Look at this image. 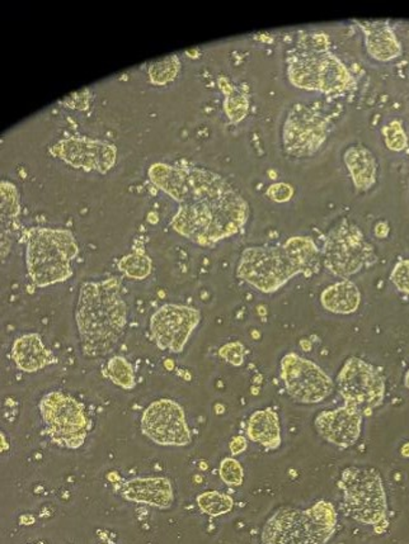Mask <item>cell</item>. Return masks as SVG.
Segmentation results:
<instances>
[{
  "instance_id": "30bf717a",
  "label": "cell",
  "mask_w": 409,
  "mask_h": 544,
  "mask_svg": "<svg viewBox=\"0 0 409 544\" xmlns=\"http://www.w3.org/2000/svg\"><path fill=\"white\" fill-rule=\"evenodd\" d=\"M38 410L45 433L58 447H82L89 433L90 422L86 407L76 397L61 391H51L40 400Z\"/></svg>"
},
{
  "instance_id": "9a60e30c",
  "label": "cell",
  "mask_w": 409,
  "mask_h": 544,
  "mask_svg": "<svg viewBox=\"0 0 409 544\" xmlns=\"http://www.w3.org/2000/svg\"><path fill=\"white\" fill-rule=\"evenodd\" d=\"M50 154L83 171L109 172L116 162V148L88 138H69L55 143Z\"/></svg>"
},
{
  "instance_id": "e575fe53",
  "label": "cell",
  "mask_w": 409,
  "mask_h": 544,
  "mask_svg": "<svg viewBox=\"0 0 409 544\" xmlns=\"http://www.w3.org/2000/svg\"><path fill=\"white\" fill-rule=\"evenodd\" d=\"M404 384H405V387H407V389L409 390V370H408V372L405 373Z\"/></svg>"
},
{
  "instance_id": "9c48e42d",
  "label": "cell",
  "mask_w": 409,
  "mask_h": 544,
  "mask_svg": "<svg viewBox=\"0 0 409 544\" xmlns=\"http://www.w3.org/2000/svg\"><path fill=\"white\" fill-rule=\"evenodd\" d=\"M332 120L316 104L295 103L288 109L281 130V146L288 158L309 159L327 142Z\"/></svg>"
},
{
  "instance_id": "603a6c76",
  "label": "cell",
  "mask_w": 409,
  "mask_h": 544,
  "mask_svg": "<svg viewBox=\"0 0 409 544\" xmlns=\"http://www.w3.org/2000/svg\"><path fill=\"white\" fill-rule=\"evenodd\" d=\"M107 379L122 390H132L136 386L135 371L132 364L121 355H115L107 361Z\"/></svg>"
},
{
  "instance_id": "836d02e7",
  "label": "cell",
  "mask_w": 409,
  "mask_h": 544,
  "mask_svg": "<svg viewBox=\"0 0 409 544\" xmlns=\"http://www.w3.org/2000/svg\"><path fill=\"white\" fill-rule=\"evenodd\" d=\"M389 225L386 223H379L375 226V235L378 237H386L389 234Z\"/></svg>"
},
{
  "instance_id": "484cf974",
  "label": "cell",
  "mask_w": 409,
  "mask_h": 544,
  "mask_svg": "<svg viewBox=\"0 0 409 544\" xmlns=\"http://www.w3.org/2000/svg\"><path fill=\"white\" fill-rule=\"evenodd\" d=\"M119 269L132 279H145L152 273V259L144 252H134L122 256Z\"/></svg>"
},
{
  "instance_id": "6da1fadb",
  "label": "cell",
  "mask_w": 409,
  "mask_h": 544,
  "mask_svg": "<svg viewBox=\"0 0 409 544\" xmlns=\"http://www.w3.org/2000/svg\"><path fill=\"white\" fill-rule=\"evenodd\" d=\"M149 177L180 204L172 218V229L197 246H216L236 235L248 223V202L219 173L190 164L157 162Z\"/></svg>"
},
{
  "instance_id": "83f0119b",
  "label": "cell",
  "mask_w": 409,
  "mask_h": 544,
  "mask_svg": "<svg viewBox=\"0 0 409 544\" xmlns=\"http://www.w3.org/2000/svg\"><path fill=\"white\" fill-rule=\"evenodd\" d=\"M382 132L384 136L386 148L392 150V152H404L407 148V133H405L404 123L401 120H392L383 129Z\"/></svg>"
},
{
  "instance_id": "8fae6325",
  "label": "cell",
  "mask_w": 409,
  "mask_h": 544,
  "mask_svg": "<svg viewBox=\"0 0 409 544\" xmlns=\"http://www.w3.org/2000/svg\"><path fill=\"white\" fill-rule=\"evenodd\" d=\"M337 389L345 406L366 415L384 403L386 384L378 368L359 357H350L343 363L336 380Z\"/></svg>"
},
{
  "instance_id": "ba28073f",
  "label": "cell",
  "mask_w": 409,
  "mask_h": 544,
  "mask_svg": "<svg viewBox=\"0 0 409 544\" xmlns=\"http://www.w3.org/2000/svg\"><path fill=\"white\" fill-rule=\"evenodd\" d=\"M321 263L328 272L350 279L378 262L375 247L350 218H341L324 237Z\"/></svg>"
},
{
  "instance_id": "ac0fdd59",
  "label": "cell",
  "mask_w": 409,
  "mask_h": 544,
  "mask_svg": "<svg viewBox=\"0 0 409 544\" xmlns=\"http://www.w3.org/2000/svg\"><path fill=\"white\" fill-rule=\"evenodd\" d=\"M363 34L366 52L380 63H389L404 54L401 41L388 21H355Z\"/></svg>"
},
{
  "instance_id": "5bb4252c",
  "label": "cell",
  "mask_w": 409,
  "mask_h": 544,
  "mask_svg": "<svg viewBox=\"0 0 409 544\" xmlns=\"http://www.w3.org/2000/svg\"><path fill=\"white\" fill-rule=\"evenodd\" d=\"M200 321V309L186 305H163L151 318L152 340L161 350L182 353Z\"/></svg>"
},
{
  "instance_id": "d4e9b609",
  "label": "cell",
  "mask_w": 409,
  "mask_h": 544,
  "mask_svg": "<svg viewBox=\"0 0 409 544\" xmlns=\"http://www.w3.org/2000/svg\"><path fill=\"white\" fill-rule=\"evenodd\" d=\"M182 68L181 60L175 55L154 61L149 68V78L155 86H167L177 79Z\"/></svg>"
},
{
  "instance_id": "52a82bcc",
  "label": "cell",
  "mask_w": 409,
  "mask_h": 544,
  "mask_svg": "<svg viewBox=\"0 0 409 544\" xmlns=\"http://www.w3.org/2000/svg\"><path fill=\"white\" fill-rule=\"evenodd\" d=\"M341 509L350 519L382 533L388 527V498L382 475L374 467L351 466L341 472Z\"/></svg>"
},
{
  "instance_id": "ffe728a7",
  "label": "cell",
  "mask_w": 409,
  "mask_h": 544,
  "mask_svg": "<svg viewBox=\"0 0 409 544\" xmlns=\"http://www.w3.org/2000/svg\"><path fill=\"white\" fill-rule=\"evenodd\" d=\"M12 360L19 371L35 373L57 363L53 351L48 350L40 334H25L13 341Z\"/></svg>"
},
{
  "instance_id": "f546056e",
  "label": "cell",
  "mask_w": 409,
  "mask_h": 544,
  "mask_svg": "<svg viewBox=\"0 0 409 544\" xmlns=\"http://www.w3.org/2000/svg\"><path fill=\"white\" fill-rule=\"evenodd\" d=\"M391 282L398 292L409 295V258L395 264L391 273Z\"/></svg>"
},
{
  "instance_id": "5b68a950",
  "label": "cell",
  "mask_w": 409,
  "mask_h": 544,
  "mask_svg": "<svg viewBox=\"0 0 409 544\" xmlns=\"http://www.w3.org/2000/svg\"><path fill=\"white\" fill-rule=\"evenodd\" d=\"M337 524V511L320 500L308 509L281 507L266 520L261 544H327Z\"/></svg>"
},
{
  "instance_id": "cb8c5ba5",
  "label": "cell",
  "mask_w": 409,
  "mask_h": 544,
  "mask_svg": "<svg viewBox=\"0 0 409 544\" xmlns=\"http://www.w3.org/2000/svg\"><path fill=\"white\" fill-rule=\"evenodd\" d=\"M196 501L200 510L210 517L225 516L234 507L233 497L220 493V491H206V493L200 494Z\"/></svg>"
},
{
  "instance_id": "277c9868",
  "label": "cell",
  "mask_w": 409,
  "mask_h": 544,
  "mask_svg": "<svg viewBox=\"0 0 409 544\" xmlns=\"http://www.w3.org/2000/svg\"><path fill=\"white\" fill-rule=\"evenodd\" d=\"M288 81L299 89L340 97L355 89L356 81L349 68L330 51L323 34H310L299 40L288 55Z\"/></svg>"
},
{
  "instance_id": "1f68e13d",
  "label": "cell",
  "mask_w": 409,
  "mask_h": 544,
  "mask_svg": "<svg viewBox=\"0 0 409 544\" xmlns=\"http://www.w3.org/2000/svg\"><path fill=\"white\" fill-rule=\"evenodd\" d=\"M266 194H267L272 201L278 202V204H284V202L291 200L292 194H294V188L288 183H275L269 185Z\"/></svg>"
},
{
  "instance_id": "d6a6232c",
  "label": "cell",
  "mask_w": 409,
  "mask_h": 544,
  "mask_svg": "<svg viewBox=\"0 0 409 544\" xmlns=\"http://www.w3.org/2000/svg\"><path fill=\"white\" fill-rule=\"evenodd\" d=\"M246 445H248V443H246L245 436H236L230 442L229 449L233 455H238L246 451Z\"/></svg>"
},
{
  "instance_id": "2e32d148",
  "label": "cell",
  "mask_w": 409,
  "mask_h": 544,
  "mask_svg": "<svg viewBox=\"0 0 409 544\" xmlns=\"http://www.w3.org/2000/svg\"><path fill=\"white\" fill-rule=\"evenodd\" d=\"M363 415L343 405L318 413L314 426L318 435L334 447L347 449L355 445L362 433Z\"/></svg>"
},
{
  "instance_id": "d6986e66",
  "label": "cell",
  "mask_w": 409,
  "mask_h": 544,
  "mask_svg": "<svg viewBox=\"0 0 409 544\" xmlns=\"http://www.w3.org/2000/svg\"><path fill=\"white\" fill-rule=\"evenodd\" d=\"M343 162L357 191L365 194L378 183L379 161L368 146L360 142L347 146L343 152Z\"/></svg>"
},
{
  "instance_id": "8992f818",
  "label": "cell",
  "mask_w": 409,
  "mask_h": 544,
  "mask_svg": "<svg viewBox=\"0 0 409 544\" xmlns=\"http://www.w3.org/2000/svg\"><path fill=\"white\" fill-rule=\"evenodd\" d=\"M79 253L70 230L34 227L27 231L26 264L36 287H48L68 281L73 276L71 263Z\"/></svg>"
},
{
  "instance_id": "4fadbf2b",
  "label": "cell",
  "mask_w": 409,
  "mask_h": 544,
  "mask_svg": "<svg viewBox=\"0 0 409 544\" xmlns=\"http://www.w3.org/2000/svg\"><path fill=\"white\" fill-rule=\"evenodd\" d=\"M141 426L146 438L164 447H186L193 441L184 407L171 399H159L146 407Z\"/></svg>"
},
{
  "instance_id": "f1b7e54d",
  "label": "cell",
  "mask_w": 409,
  "mask_h": 544,
  "mask_svg": "<svg viewBox=\"0 0 409 544\" xmlns=\"http://www.w3.org/2000/svg\"><path fill=\"white\" fill-rule=\"evenodd\" d=\"M220 478L228 486H240L245 480V471L236 458H224L219 467Z\"/></svg>"
},
{
  "instance_id": "e0dca14e",
  "label": "cell",
  "mask_w": 409,
  "mask_h": 544,
  "mask_svg": "<svg viewBox=\"0 0 409 544\" xmlns=\"http://www.w3.org/2000/svg\"><path fill=\"white\" fill-rule=\"evenodd\" d=\"M120 494L126 500L168 509L174 501L172 482L167 477H139L123 482Z\"/></svg>"
},
{
  "instance_id": "7402d4cb",
  "label": "cell",
  "mask_w": 409,
  "mask_h": 544,
  "mask_svg": "<svg viewBox=\"0 0 409 544\" xmlns=\"http://www.w3.org/2000/svg\"><path fill=\"white\" fill-rule=\"evenodd\" d=\"M320 305L334 315H353L362 306V292L350 279H341L323 289Z\"/></svg>"
},
{
  "instance_id": "3957f363",
  "label": "cell",
  "mask_w": 409,
  "mask_h": 544,
  "mask_svg": "<svg viewBox=\"0 0 409 544\" xmlns=\"http://www.w3.org/2000/svg\"><path fill=\"white\" fill-rule=\"evenodd\" d=\"M320 250L310 236L288 237L278 246L246 247L236 277L262 293H275L299 275L316 270Z\"/></svg>"
},
{
  "instance_id": "44dd1931",
  "label": "cell",
  "mask_w": 409,
  "mask_h": 544,
  "mask_svg": "<svg viewBox=\"0 0 409 544\" xmlns=\"http://www.w3.org/2000/svg\"><path fill=\"white\" fill-rule=\"evenodd\" d=\"M246 436L263 448L275 451L282 442L280 416L271 407L257 410L246 423Z\"/></svg>"
},
{
  "instance_id": "4dcf8cb0",
  "label": "cell",
  "mask_w": 409,
  "mask_h": 544,
  "mask_svg": "<svg viewBox=\"0 0 409 544\" xmlns=\"http://www.w3.org/2000/svg\"><path fill=\"white\" fill-rule=\"evenodd\" d=\"M220 357L224 358L228 363L233 364L234 367L242 366L245 361L246 350L243 344L230 343L224 345L219 350Z\"/></svg>"
},
{
  "instance_id": "7a4b0ae2",
  "label": "cell",
  "mask_w": 409,
  "mask_h": 544,
  "mask_svg": "<svg viewBox=\"0 0 409 544\" xmlns=\"http://www.w3.org/2000/svg\"><path fill=\"white\" fill-rule=\"evenodd\" d=\"M128 316L119 279L83 283L78 296L76 322L84 357L97 360L111 353L128 327Z\"/></svg>"
},
{
  "instance_id": "4316f807",
  "label": "cell",
  "mask_w": 409,
  "mask_h": 544,
  "mask_svg": "<svg viewBox=\"0 0 409 544\" xmlns=\"http://www.w3.org/2000/svg\"><path fill=\"white\" fill-rule=\"evenodd\" d=\"M21 213L19 206V194L15 184L9 182H2V229L17 220Z\"/></svg>"
},
{
  "instance_id": "7c38bea8",
  "label": "cell",
  "mask_w": 409,
  "mask_h": 544,
  "mask_svg": "<svg viewBox=\"0 0 409 544\" xmlns=\"http://www.w3.org/2000/svg\"><path fill=\"white\" fill-rule=\"evenodd\" d=\"M280 377L291 400L303 405L323 403L332 395L334 382L313 361L288 353L280 361Z\"/></svg>"
}]
</instances>
